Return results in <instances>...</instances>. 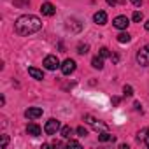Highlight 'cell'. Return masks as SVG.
<instances>
[{"label":"cell","instance_id":"4dcf8cb0","mask_svg":"<svg viewBox=\"0 0 149 149\" xmlns=\"http://www.w3.org/2000/svg\"><path fill=\"white\" fill-rule=\"evenodd\" d=\"M144 142H146V146L149 147V133H147V137H146V140H144Z\"/></svg>","mask_w":149,"mask_h":149},{"label":"cell","instance_id":"7402d4cb","mask_svg":"<svg viewBox=\"0 0 149 149\" xmlns=\"http://www.w3.org/2000/svg\"><path fill=\"white\" fill-rule=\"evenodd\" d=\"M123 91H125V95H126V97H132V95H133V88H132L130 84H125Z\"/></svg>","mask_w":149,"mask_h":149},{"label":"cell","instance_id":"d6986e66","mask_svg":"<svg viewBox=\"0 0 149 149\" xmlns=\"http://www.w3.org/2000/svg\"><path fill=\"white\" fill-rule=\"evenodd\" d=\"M13 2H14L16 7H26L30 4V0H13Z\"/></svg>","mask_w":149,"mask_h":149},{"label":"cell","instance_id":"2e32d148","mask_svg":"<svg viewBox=\"0 0 149 149\" xmlns=\"http://www.w3.org/2000/svg\"><path fill=\"white\" fill-rule=\"evenodd\" d=\"M88 51H90V46H88V44H83V42H81V44L77 46V53H79V54H86Z\"/></svg>","mask_w":149,"mask_h":149},{"label":"cell","instance_id":"ba28073f","mask_svg":"<svg viewBox=\"0 0 149 149\" xmlns=\"http://www.w3.org/2000/svg\"><path fill=\"white\" fill-rule=\"evenodd\" d=\"M81 28H83V25L77 19H74V18L67 19V30H70V32H81Z\"/></svg>","mask_w":149,"mask_h":149},{"label":"cell","instance_id":"4316f807","mask_svg":"<svg viewBox=\"0 0 149 149\" xmlns=\"http://www.w3.org/2000/svg\"><path fill=\"white\" fill-rule=\"evenodd\" d=\"M111 60H112V63H118L119 61V56L118 54H111Z\"/></svg>","mask_w":149,"mask_h":149},{"label":"cell","instance_id":"30bf717a","mask_svg":"<svg viewBox=\"0 0 149 149\" xmlns=\"http://www.w3.org/2000/svg\"><path fill=\"white\" fill-rule=\"evenodd\" d=\"M40 132H42V130H40V126H39V125H35V123H30V125L26 126V133H28V135H32V137H39V135H40Z\"/></svg>","mask_w":149,"mask_h":149},{"label":"cell","instance_id":"9a60e30c","mask_svg":"<svg viewBox=\"0 0 149 149\" xmlns=\"http://www.w3.org/2000/svg\"><path fill=\"white\" fill-rule=\"evenodd\" d=\"M130 39H132V35H130L128 32H121V33L118 35V42H121V44H125V42H130Z\"/></svg>","mask_w":149,"mask_h":149},{"label":"cell","instance_id":"5b68a950","mask_svg":"<svg viewBox=\"0 0 149 149\" xmlns=\"http://www.w3.org/2000/svg\"><path fill=\"white\" fill-rule=\"evenodd\" d=\"M76 70V61L67 58L63 63H61V72H63V76H70V74Z\"/></svg>","mask_w":149,"mask_h":149},{"label":"cell","instance_id":"7a4b0ae2","mask_svg":"<svg viewBox=\"0 0 149 149\" xmlns=\"http://www.w3.org/2000/svg\"><path fill=\"white\" fill-rule=\"evenodd\" d=\"M137 63L142 67H149V44L144 46L142 49H139L137 53Z\"/></svg>","mask_w":149,"mask_h":149},{"label":"cell","instance_id":"cb8c5ba5","mask_svg":"<svg viewBox=\"0 0 149 149\" xmlns=\"http://www.w3.org/2000/svg\"><path fill=\"white\" fill-rule=\"evenodd\" d=\"M76 132H77V133H79V135H81V137H84V135H88V130H86V128H84V126H79V128H77V130H76Z\"/></svg>","mask_w":149,"mask_h":149},{"label":"cell","instance_id":"44dd1931","mask_svg":"<svg viewBox=\"0 0 149 149\" xmlns=\"http://www.w3.org/2000/svg\"><path fill=\"white\" fill-rule=\"evenodd\" d=\"M132 19H133L135 23H140V21H142V13H140V11H135L133 16H132Z\"/></svg>","mask_w":149,"mask_h":149},{"label":"cell","instance_id":"6da1fadb","mask_svg":"<svg viewBox=\"0 0 149 149\" xmlns=\"http://www.w3.org/2000/svg\"><path fill=\"white\" fill-rule=\"evenodd\" d=\"M40 28H42V21L33 14H23L14 23V30L19 35H32V33L39 32Z\"/></svg>","mask_w":149,"mask_h":149},{"label":"cell","instance_id":"e0dca14e","mask_svg":"<svg viewBox=\"0 0 149 149\" xmlns=\"http://www.w3.org/2000/svg\"><path fill=\"white\" fill-rule=\"evenodd\" d=\"M70 135H72V128L70 126H63L61 128V137L63 139H70Z\"/></svg>","mask_w":149,"mask_h":149},{"label":"cell","instance_id":"83f0119b","mask_svg":"<svg viewBox=\"0 0 149 149\" xmlns=\"http://www.w3.org/2000/svg\"><path fill=\"white\" fill-rule=\"evenodd\" d=\"M107 4H109V6H116V4H118V0H107Z\"/></svg>","mask_w":149,"mask_h":149},{"label":"cell","instance_id":"f1b7e54d","mask_svg":"<svg viewBox=\"0 0 149 149\" xmlns=\"http://www.w3.org/2000/svg\"><path fill=\"white\" fill-rule=\"evenodd\" d=\"M112 104H114V105H118V104H119V98H118V97H114V98H112Z\"/></svg>","mask_w":149,"mask_h":149},{"label":"cell","instance_id":"8fae6325","mask_svg":"<svg viewBox=\"0 0 149 149\" xmlns=\"http://www.w3.org/2000/svg\"><path fill=\"white\" fill-rule=\"evenodd\" d=\"M28 74H30L33 79H37V81H42L44 79V72L39 70V68H35V67H28Z\"/></svg>","mask_w":149,"mask_h":149},{"label":"cell","instance_id":"f546056e","mask_svg":"<svg viewBox=\"0 0 149 149\" xmlns=\"http://www.w3.org/2000/svg\"><path fill=\"white\" fill-rule=\"evenodd\" d=\"M133 107H135L137 111H140V104H139V102H135V104H133Z\"/></svg>","mask_w":149,"mask_h":149},{"label":"cell","instance_id":"8992f818","mask_svg":"<svg viewBox=\"0 0 149 149\" xmlns=\"http://www.w3.org/2000/svg\"><path fill=\"white\" fill-rule=\"evenodd\" d=\"M112 25H114L118 30H126L128 25H130V19H128L126 16H116L114 21H112Z\"/></svg>","mask_w":149,"mask_h":149},{"label":"cell","instance_id":"603a6c76","mask_svg":"<svg viewBox=\"0 0 149 149\" xmlns=\"http://www.w3.org/2000/svg\"><path fill=\"white\" fill-rule=\"evenodd\" d=\"M100 56H102V58H111V51H109L107 47H102V49H100Z\"/></svg>","mask_w":149,"mask_h":149},{"label":"cell","instance_id":"7c38bea8","mask_svg":"<svg viewBox=\"0 0 149 149\" xmlns=\"http://www.w3.org/2000/svg\"><path fill=\"white\" fill-rule=\"evenodd\" d=\"M93 21H95L97 25H105V23H107V14H105L104 11H98V13H95Z\"/></svg>","mask_w":149,"mask_h":149},{"label":"cell","instance_id":"3957f363","mask_svg":"<svg viewBox=\"0 0 149 149\" xmlns=\"http://www.w3.org/2000/svg\"><path fill=\"white\" fill-rule=\"evenodd\" d=\"M42 65H44L47 70H56L58 67H61L58 56H54V54H47V56L44 58V63H42Z\"/></svg>","mask_w":149,"mask_h":149},{"label":"cell","instance_id":"d4e9b609","mask_svg":"<svg viewBox=\"0 0 149 149\" xmlns=\"http://www.w3.org/2000/svg\"><path fill=\"white\" fill-rule=\"evenodd\" d=\"M67 146H68V147H70V146H72V147H81V144H79L77 140H68Z\"/></svg>","mask_w":149,"mask_h":149},{"label":"cell","instance_id":"ac0fdd59","mask_svg":"<svg viewBox=\"0 0 149 149\" xmlns=\"http://www.w3.org/2000/svg\"><path fill=\"white\" fill-rule=\"evenodd\" d=\"M147 133H149V128H144V130H140V132H139V135H137V140H146Z\"/></svg>","mask_w":149,"mask_h":149},{"label":"cell","instance_id":"5bb4252c","mask_svg":"<svg viewBox=\"0 0 149 149\" xmlns=\"http://www.w3.org/2000/svg\"><path fill=\"white\" fill-rule=\"evenodd\" d=\"M91 65H93V68L102 70V68H104V58H102V56H95V58L91 60Z\"/></svg>","mask_w":149,"mask_h":149},{"label":"cell","instance_id":"9c48e42d","mask_svg":"<svg viewBox=\"0 0 149 149\" xmlns=\"http://www.w3.org/2000/svg\"><path fill=\"white\" fill-rule=\"evenodd\" d=\"M40 13H42L44 16H53V14L56 13V9H54V6H53V4L46 2V4H42V6H40Z\"/></svg>","mask_w":149,"mask_h":149},{"label":"cell","instance_id":"1f68e13d","mask_svg":"<svg viewBox=\"0 0 149 149\" xmlns=\"http://www.w3.org/2000/svg\"><path fill=\"white\" fill-rule=\"evenodd\" d=\"M146 30H147V32H149V19H147V21H146Z\"/></svg>","mask_w":149,"mask_h":149},{"label":"cell","instance_id":"4fadbf2b","mask_svg":"<svg viewBox=\"0 0 149 149\" xmlns=\"http://www.w3.org/2000/svg\"><path fill=\"white\" fill-rule=\"evenodd\" d=\"M98 140H100V142H114L116 137L111 135L109 132H100V133H98Z\"/></svg>","mask_w":149,"mask_h":149},{"label":"cell","instance_id":"484cf974","mask_svg":"<svg viewBox=\"0 0 149 149\" xmlns=\"http://www.w3.org/2000/svg\"><path fill=\"white\" fill-rule=\"evenodd\" d=\"M130 2L135 6V7H140V4H142V0H130Z\"/></svg>","mask_w":149,"mask_h":149},{"label":"cell","instance_id":"52a82bcc","mask_svg":"<svg viewBox=\"0 0 149 149\" xmlns=\"http://www.w3.org/2000/svg\"><path fill=\"white\" fill-rule=\"evenodd\" d=\"M40 116H42V109L40 107H28L25 111V118H28V119H37Z\"/></svg>","mask_w":149,"mask_h":149},{"label":"cell","instance_id":"277c9868","mask_svg":"<svg viewBox=\"0 0 149 149\" xmlns=\"http://www.w3.org/2000/svg\"><path fill=\"white\" fill-rule=\"evenodd\" d=\"M58 130H60V121L54 119V118H51V119L46 123V126H44V132H46L47 135H54Z\"/></svg>","mask_w":149,"mask_h":149},{"label":"cell","instance_id":"ffe728a7","mask_svg":"<svg viewBox=\"0 0 149 149\" xmlns=\"http://www.w3.org/2000/svg\"><path fill=\"white\" fill-rule=\"evenodd\" d=\"M7 144H9V137L7 135H2V137H0V147H7Z\"/></svg>","mask_w":149,"mask_h":149}]
</instances>
